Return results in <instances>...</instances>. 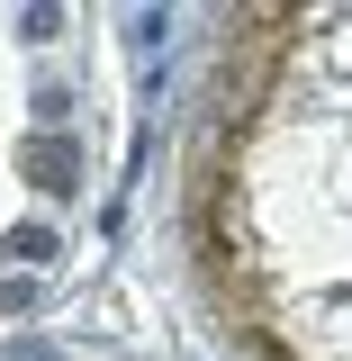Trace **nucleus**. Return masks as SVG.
<instances>
[{
  "mask_svg": "<svg viewBox=\"0 0 352 361\" xmlns=\"http://www.w3.org/2000/svg\"><path fill=\"white\" fill-rule=\"evenodd\" d=\"M73 172H82V154H73L63 135H37V145H28V180H37V190H73Z\"/></svg>",
  "mask_w": 352,
  "mask_h": 361,
  "instance_id": "f257e3e1",
  "label": "nucleus"
},
{
  "mask_svg": "<svg viewBox=\"0 0 352 361\" xmlns=\"http://www.w3.org/2000/svg\"><path fill=\"white\" fill-rule=\"evenodd\" d=\"M9 253H18V271H37V262H54V235H45V226H18Z\"/></svg>",
  "mask_w": 352,
  "mask_h": 361,
  "instance_id": "f03ea898",
  "label": "nucleus"
}]
</instances>
